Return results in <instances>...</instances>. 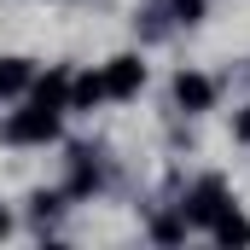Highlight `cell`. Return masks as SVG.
Returning <instances> with one entry per match:
<instances>
[{
	"mask_svg": "<svg viewBox=\"0 0 250 250\" xmlns=\"http://www.w3.org/2000/svg\"><path fill=\"white\" fill-rule=\"evenodd\" d=\"M99 99H111V93H105V76H76V82H70V105H76V111H93Z\"/></svg>",
	"mask_w": 250,
	"mask_h": 250,
	"instance_id": "8992f818",
	"label": "cell"
},
{
	"mask_svg": "<svg viewBox=\"0 0 250 250\" xmlns=\"http://www.w3.org/2000/svg\"><path fill=\"white\" fill-rule=\"evenodd\" d=\"M175 99H181V111H209L215 105V82L198 76V70H181L175 76Z\"/></svg>",
	"mask_w": 250,
	"mask_h": 250,
	"instance_id": "277c9868",
	"label": "cell"
},
{
	"mask_svg": "<svg viewBox=\"0 0 250 250\" xmlns=\"http://www.w3.org/2000/svg\"><path fill=\"white\" fill-rule=\"evenodd\" d=\"M227 204H233V198H227V187H221V181L209 175V181H198V187L187 192V221H198V227H209V221H215V215H221Z\"/></svg>",
	"mask_w": 250,
	"mask_h": 250,
	"instance_id": "7a4b0ae2",
	"label": "cell"
},
{
	"mask_svg": "<svg viewBox=\"0 0 250 250\" xmlns=\"http://www.w3.org/2000/svg\"><path fill=\"white\" fill-rule=\"evenodd\" d=\"M209 233H215L221 245H245V239H250V221L239 215V209H233V204H227V209H221V215L209 221Z\"/></svg>",
	"mask_w": 250,
	"mask_h": 250,
	"instance_id": "5b68a950",
	"label": "cell"
},
{
	"mask_svg": "<svg viewBox=\"0 0 250 250\" xmlns=\"http://www.w3.org/2000/svg\"><path fill=\"white\" fill-rule=\"evenodd\" d=\"M0 134H6L12 146H47V140L59 134V111L35 99L29 111H18V117H12V123H6V128H0Z\"/></svg>",
	"mask_w": 250,
	"mask_h": 250,
	"instance_id": "6da1fadb",
	"label": "cell"
},
{
	"mask_svg": "<svg viewBox=\"0 0 250 250\" xmlns=\"http://www.w3.org/2000/svg\"><path fill=\"white\" fill-rule=\"evenodd\" d=\"M239 140H250V105H245V117H239V128H233Z\"/></svg>",
	"mask_w": 250,
	"mask_h": 250,
	"instance_id": "30bf717a",
	"label": "cell"
},
{
	"mask_svg": "<svg viewBox=\"0 0 250 250\" xmlns=\"http://www.w3.org/2000/svg\"><path fill=\"white\" fill-rule=\"evenodd\" d=\"M29 87V59H0V99Z\"/></svg>",
	"mask_w": 250,
	"mask_h": 250,
	"instance_id": "52a82bcc",
	"label": "cell"
},
{
	"mask_svg": "<svg viewBox=\"0 0 250 250\" xmlns=\"http://www.w3.org/2000/svg\"><path fill=\"white\" fill-rule=\"evenodd\" d=\"M6 233H12V215H6V209H0V239H6Z\"/></svg>",
	"mask_w": 250,
	"mask_h": 250,
	"instance_id": "8fae6325",
	"label": "cell"
},
{
	"mask_svg": "<svg viewBox=\"0 0 250 250\" xmlns=\"http://www.w3.org/2000/svg\"><path fill=\"white\" fill-rule=\"evenodd\" d=\"M151 239L157 245H181L187 239V221H151Z\"/></svg>",
	"mask_w": 250,
	"mask_h": 250,
	"instance_id": "ba28073f",
	"label": "cell"
},
{
	"mask_svg": "<svg viewBox=\"0 0 250 250\" xmlns=\"http://www.w3.org/2000/svg\"><path fill=\"white\" fill-rule=\"evenodd\" d=\"M140 87H146V64L134 59V53L105 64V93H111V99H128V93H140Z\"/></svg>",
	"mask_w": 250,
	"mask_h": 250,
	"instance_id": "3957f363",
	"label": "cell"
},
{
	"mask_svg": "<svg viewBox=\"0 0 250 250\" xmlns=\"http://www.w3.org/2000/svg\"><path fill=\"white\" fill-rule=\"evenodd\" d=\"M175 18H181V23H198V18H204V0H175Z\"/></svg>",
	"mask_w": 250,
	"mask_h": 250,
	"instance_id": "9c48e42d",
	"label": "cell"
}]
</instances>
